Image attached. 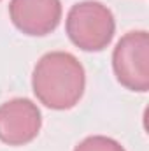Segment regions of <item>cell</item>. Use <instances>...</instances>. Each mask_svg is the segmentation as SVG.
I'll return each mask as SVG.
<instances>
[{
	"label": "cell",
	"instance_id": "cell-5",
	"mask_svg": "<svg viewBox=\"0 0 149 151\" xmlns=\"http://www.w3.org/2000/svg\"><path fill=\"white\" fill-rule=\"evenodd\" d=\"M9 18L25 35L44 37L54 32L62 19L60 0H11Z\"/></svg>",
	"mask_w": 149,
	"mask_h": 151
},
{
	"label": "cell",
	"instance_id": "cell-4",
	"mask_svg": "<svg viewBox=\"0 0 149 151\" xmlns=\"http://www.w3.org/2000/svg\"><path fill=\"white\" fill-rule=\"evenodd\" d=\"M42 114L30 99H12L0 104V141L9 146H25L40 132Z\"/></svg>",
	"mask_w": 149,
	"mask_h": 151
},
{
	"label": "cell",
	"instance_id": "cell-3",
	"mask_svg": "<svg viewBox=\"0 0 149 151\" xmlns=\"http://www.w3.org/2000/svg\"><path fill=\"white\" fill-rule=\"evenodd\" d=\"M112 69L117 83L130 91L149 88V34L133 30L117 40L112 51Z\"/></svg>",
	"mask_w": 149,
	"mask_h": 151
},
{
	"label": "cell",
	"instance_id": "cell-1",
	"mask_svg": "<svg viewBox=\"0 0 149 151\" xmlns=\"http://www.w3.org/2000/svg\"><path fill=\"white\" fill-rule=\"evenodd\" d=\"M84 86V67L67 51L46 53L32 74V88L37 100L54 111H67L79 104Z\"/></svg>",
	"mask_w": 149,
	"mask_h": 151
},
{
	"label": "cell",
	"instance_id": "cell-6",
	"mask_svg": "<svg viewBox=\"0 0 149 151\" xmlns=\"http://www.w3.org/2000/svg\"><path fill=\"white\" fill-rule=\"evenodd\" d=\"M74 151H126L116 139L105 135H90L81 141Z\"/></svg>",
	"mask_w": 149,
	"mask_h": 151
},
{
	"label": "cell",
	"instance_id": "cell-2",
	"mask_svg": "<svg viewBox=\"0 0 149 151\" xmlns=\"http://www.w3.org/2000/svg\"><path fill=\"white\" fill-rule=\"evenodd\" d=\"M67 35L82 51H102L111 44L116 21L112 11L97 0H84L70 7L65 19Z\"/></svg>",
	"mask_w": 149,
	"mask_h": 151
}]
</instances>
